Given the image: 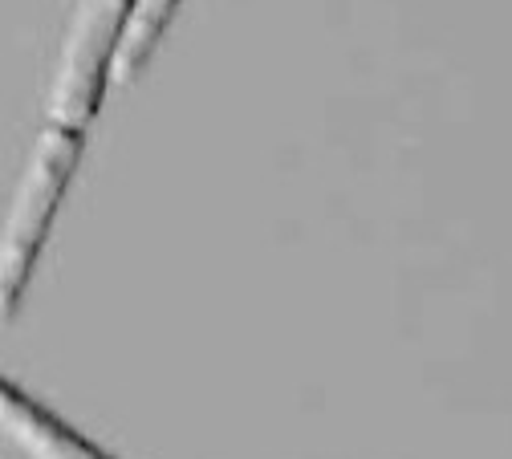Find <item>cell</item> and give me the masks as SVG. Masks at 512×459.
Returning <instances> with one entry per match:
<instances>
[{
	"label": "cell",
	"instance_id": "1",
	"mask_svg": "<svg viewBox=\"0 0 512 459\" xmlns=\"http://www.w3.org/2000/svg\"><path fill=\"white\" fill-rule=\"evenodd\" d=\"M82 147H86V139L57 135L49 126L33 147L29 171L17 187L13 212L5 220V236H0V325L13 321V313L29 289V277L37 269L41 248L53 228V216L61 208V195H66V187L78 171Z\"/></svg>",
	"mask_w": 512,
	"mask_h": 459
},
{
	"label": "cell",
	"instance_id": "3",
	"mask_svg": "<svg viewBox=\"0 0 512 459\" xmlns=\"http://www.w3.org/2000/svg\"><path fill=\"white\" fill-rule=\"evenodd\" d=\"M0 431L17 447H25L33 459H114L102 447H94L86 435L66 427L49 407L29 399L9 378H0Z\"/></svg>",
	"mask_w": 512,
	"mask_h": 459
},
{
	"label": "cell",
	"instance_id": "2",
	"mask_svg": "<svg viewBox=\"0 0 512 459\" xmlns=\"http://www.w3.org/2000/svg\"><path fill=\"white\" fill-rule=\"evenodd\" d=\"M131 13H135V0H82L78 5L66 53H61L53 102H49V130L70 139H86V126L102 102Z\"/></svg>",
	"mask_w": 512,
	"mask_h": 459
}]
</instances>
